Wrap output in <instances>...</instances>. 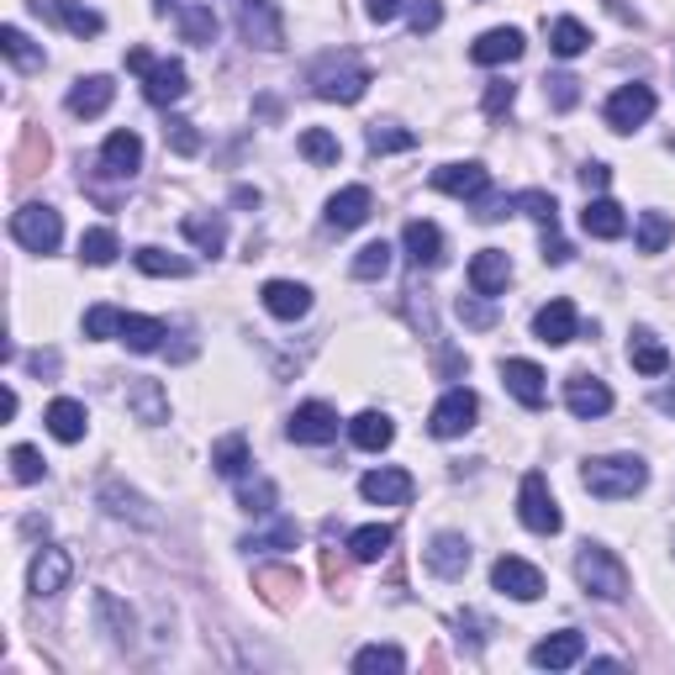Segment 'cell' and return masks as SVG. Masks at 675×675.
I'll return each mask as SVG.
<instances>
[{
    "mask_svg": "<svg viewBox=\"0 0 675 675\" xmlns=\"http://www.w3.org/2000/svg\"><path fill=\"white\" fill-rule=\"evenodd\" d=\"M428 570L443 580H459L470 570V544H464L459 533H438L433 544H428Z\"/></svg>",
    "mask_w": 675,
    "mask_h": 675,
    "instance_id": "obj_23",
    "label": "cell"
},
{
    "mask_svg": "<svg viewBox=\"0 0 675 675\" xmlns=\"http://www.w3.org/2000/svg\"><path fill=\"white\" fill-rule=\"evenodd\" d=\"M675 238V222L665 212H644L639 217V254H665Z\"/></svg>",
    "mask_w": 675,
    "mask_h": 675,
    "instance_id": "obj_43",
    "label": "cell"
},
{
    "mask_svg": "<svg viewBox=\"0 0 675 675\" xmlns=\"http://www.w3.org/2000/svg\"><path fill=\"white\" fill-rule=\"evenodd\" d=\"M254 591H259L269 607H290L296 597H301V576L286 570V565H265V570L254 576Z\"/></svg>",
    "mask_w": 675,
    "mask_h": 675,
    "instance_id": "obj_31",
    "label": "cell"
},
{
    "mask_svg": "<svg viewBox=\"0 0 675 675\" xmlns=\"http://www.w3.org/2000/svg\"><path fill=\"white\" fill-rule=\"evenodd\" d=\"M549 49H555L559 58H576V53L591 49V32H586L576 17H559V22L549 26Z\"/></svg>",
    "mask_w": 675,
    "mask_h": 675,
    "instance_id": "obj_42",
    "label": "cell"
},
{
    "mask_svg": "<svg viewBox=\"0 0 675 675\" xmlns=\"http://www.w3.org/2000/svg\"><path fill=\"white\" fill-rule=\"evenodd\" d=\"M491 586L506 591L512 602H538V597H544V576H538V565H528V559H517V555H502L496 565H491Z\"/></svg>",
    "mask_w": 675,
    "mask_h": 675,
    "instance_id": "obj_8",
    "label": "cell"
},
{
    "mask_svg": "<svg viewBox=\"0 0 675 675\" xmlns=\"http://www.w3.org/2000/svg\"><path fill=\"white\" fill-rule=\"evenodd\" d=\"M354 671H360V675H375V671L401 675V671H407V654L396 650V644H369V650L354 654Z\"/></svg>",
    "mask_w": 675,
    "mask_h": 675,
    "instance_id": "obj_41",
    "label": "cell"
},
{
    "mask_svg": "<svg viewBox=\"0 0 675 675\" xmlns=\"http://www.w3.org/2000/svg\"><path fill=\"white\" fill-rule=\"evenodd\" d=\"M580 79L576 74H549V79H544V90H549V100H555L559 111H570V106H576L580 100V90H576Z\"/></svg>",
    "mask_w": 675,
    "mask_h": 675,
    "instance_id": "obj_56",
    "label": "cell"
},
{
    "mask_svg": "<svg viewBox=\"0 0 675 675\" xmlns=\"http://www.w3.org/2000/svg\"><path fill=\"white\" fill-rule=\"evenodd\" d=\"M517 517L528 523L533 533H559L565 517H559V502L544 475H523V491H517Z\"/></svg>",
    "mask_w": 675,
    "mask_h": 675,
    "instance_id": "obj_5",
    "label": "cell"
},
{
    "mask_svg": "<svg viewBox=\"0 0 675 675\" xmlns=\"http://www.w3.org/2000/svg\"><path fill=\"white\" fill-rule=\"evenodd\" d=\"M212 470H217V475H227V481H243V475H248V438H243V433L222 438L217 449H212Z\"/></svg>",
    "mask_w": 675,
    "mask_h": 675,
    "instance_id": "obj_38",
    "label": "cell"
},
{
    "mask_svg": "<svg viewBox=\"0 0 675 675\" xmlns=\"http://www.w3.org/2000/svg\"><path fill=\"white\" fill-rule=\"evenodd\" d=\"M390 538H396V533H390L386 523H369V528H354V533H349V555L360 559V565H375V559H381V555L390 549Z\"/></svg>",
    "mask_w": 675,
    "mask_h": 675,
    "instance_id": "obj_39",
    "label": "cell"
},
{
    "mask_svg": "<svg viewBox=\"0 0 675 675\" xmlns=\"http://www.w3.org/2000/svg\"><path fill=\"white\" fill-rule=\"evenodd\" d=\"M349 438L360 443L364 454H381V449H390V438H396V422H390L386 411H360L349 422Z\"/></svg>",
    "mask_w": 675,
    "mask_h": 675,
    "instance_id": "obj_32",
    "label": "cell"
},
{
    "mask_svg": "<svg viewBox=\"0 0 675 675\" xmlns=\"http://www.w3.org/2000/svg\"><path fill=\"white\" fill-rule=\"evenodd\" d=\"M650 117H654L650 85H623V90H612V100H607V127L612 132H633V127H644Z\"/></svg>",
    "mask_w": 675,
    "mask_h": 675,
    "instance_id": "obj_9",
    "label": "cell"
},
{
    "mask_svg": "<svg viewBox=\"0 0 675 675\" xmlns=\"http://www.w3.org/2000/svg\"><path fill=\"white\" fill-rule=\"evenodd\" d=\"M544 265H570V243L559 233H544Z\"/></svg>",
    "mask_w": 675,
    "mask_h": 675,
    "instance_id": "obj_61",
    "label": "cell"
},
{
    "mask_svg": "<svg viewBox=\"0 0 675 675\" xmlns=\"http://www.w3.org/2000/svg\"><path fill=\"white\" fill-rule=\"evenodd\" d=\"M369 212H375V195L364 191V185H349V191H338L328 201V227L333 233H354V227L369 222Z\"/></svg>",
    "mask_w": 675,
    "mask_h": 675,
    "instance_id": "obj_15",
    "label": "cell"
},
{
    "mask_svg": "<svg viewBox=\"0 0 675 675\" xmlns=\"http://www.w3.org/2000/svg\"><path fill=\"white\" fill-rule=\"evenodd\" d=\"M576 580L591 591V597H602V602H623L628 597V570L623 559L602 549V544H586L576 555Z\"/></svg>",
    "mask_w": 675,
    "mask_h": 675,
    "instance_id": "obj_3",
    "label": "cell"
},
{
    "mask_svg": "<svg viewBox=\"0 0 675 675\" xmlns=\"http://www.w3.org/2000/svg\"><path fill=\"white\" fill-rule=\"evenodd\" d=\"M143 275H169V280H185L191 275V259H180V254H164V248H138L132 254Z\"/></svg>",
    "mask_w": 675,
    "mask_h": 675,
    "instance_id": "obj_44",
    "label": "cell"
},
{
    "mask_svg": "<svg viewBox=\"0 0 675 675\" xmlns=\"http://www.w3.org/2000/svg\"><path fill=\"white\" fill-rule=\"evenodd\" d=\"M407 17H411V32L422 38V32H433L443 22V6L438 0H407Z\"/></svg>",
    "mask_w": 675,
    "mask_h": 675,
    "instance_id": "obj_55",
    "label": "cell"
},
{
    "mask_svg": "<svg viewBox=\"0 0 675 675\" xmlns=\"http://www.w3.org/2000/svg\"><path fill=\"white\" fill-rule=\"evenodd\" d=\"M127 69H132V74H148V69H153V58H148V49H132V53H127Z\"/></svg>",
    "mask_w": 675,
    "mask_h": 675,
    "instance_id": "obj_63",
    "label": "cell"
},
{
    "mask_svg": "<svg viewBox=\"0 0 675 675\" xmlns=\"http://www.w3.org/2000/svg\"><path fill=\"white\" fill-rule=\"evenodd\" d=\"M164 138H169V148H174V153H185V159H191V153H201V132H195L185 117H169Z\"/></svg>",
    "mask_w": 675,
    "mask_h": 675,
    "instance_id": "obj_54",
    "label": "cell"
},
{
    "mask_svg": "<svg viewBox=\"0 0 675 675\" xmlns=\"http://www.w3.org/2000/svg\"><path fill=\"white\" fill-rule=\"evenodd\" d=\"M401 243H407V259L417 269H438L443 265V233H438L433 222H407V233H401Z\"/></svg>",
    "mask_w": 675,
    "mask_h": 675,
    "instance_id": "obj_25",
    "label": "cell"
},
{
    "mask_svg": "<svg viewBox=\"0 0 675 675\" xmlns=\"http://www.w3.org/2000/svg\"><path fill=\"white\" fill-rule=\"evenodd\" d=\"M517 206H523V212H528V217L538 222L544 233H555V227H559V206H555V195H544V191H523V195H517Z\"/></svg>",
    "mask_w": 675,
    "mask_h": 675,
    "instance_id": "obj_49",
    "label": "cell"
},
{
    "mask_svg": "<svg viewBox=\"0 0 675 675\" xmlns=\"http://www.w3.org/2000/svg\"><path fill=\"white\" fill-rule=\"evenodd\" d=\"M470 58L485 64V69H491V64H512V58H523V32H517V26H491L481 43L470 49Z\"/></svg>",
    "mask_w": 675,
    "mask_h": 675,
    "instance_id": "obj_27",
    "label": "cell"
},
{
    "mask_svg": "<svg viewBox=\"0 0 675 675\" xmlns=\"http://www.w3.org/2000/svg\"><path fill=\"white\" fill-rule=\"evenodd\" d=\"M286 433H290V443H333L338 438V411L328 407V401H307V407L290 411Z\"/></svg>",
    "mask_w": 675,
    "mask_h": 675,
    "instance_id": "obj_10",
    "label": "cell"
},
{
    "mask_svg": "<svg viewBox=\"0 0 675 675\" xmlns=\"http://www.w3.org/2000/svg\"><path fill=\"white\" fill-rule=\"evenodd\" d=\"M517 206V195H475V217L481 222H502Z\"/></svg>",
    "mask_w": 675,
    "mask_h": 675,
    "instance_id": "obj_57",
    "label": "cell"
},
{
    "mask_svg": "<svg viewBox=\"0 0 675 675\" xmlns=\"http://www.w3.org/2000/svg\"><path fill=\"white\" fill-rule=\"evenodd\" d=\"M180 227H185V238H191L201 254H222V243H227V222H222V212H191Z\"/></svg>",
    "mask_w": 675,
    "mask_h": 675,
    "instance_id": "obj_36",
    "label": "cell"
},
{
    "mask_svg": "<svg viewBox=\"0 0 675 675\" xmlns=\"http://www.w3.org/2000/svg\"><path fill=\"white\" fill-rule=\"evenodd\" d=\"M502 381H506V390L523 401L528 411H538L544 407V396H549V386H544V369L533 360H502Z\"/></svg>",
    "mask_w": 675,
    "mask_h": 675,
    "instance_id": "obj_16",
    "label": "cell"
},
{
    "mask_svg": "<svg viewBox=\"0 0 675 675\" xmlns=\"http://www.w3.org/2000/svg\"><path fill=\"white\" fill-rule=\"evenodd\" d=\"M364 143H369V153H401V148H411L417 143V132H407V127H381V121H375V127H369V132H364Z\"/></svg>",
    "mask_w": 675,
    "mask_h": 675,
    "instance_id": "obj_47",
    "label": "cell"
},
{
    "mask_svg": "<svg viewBox=\"0 0 675 675\" xmlns=\"http://www.w3.org/2000/svg\"><path fill=\"white\" fill-rule=\"evenodd\" d=\"M259 296H265V312L280 317V322H296V317L312 312V290L296 286V280H269Z\"/></svg>",
    "mask_w": 675,
    "mask_h": 675,
    "instance_id": "obj_21",
    "label": "cell"
},
{
    "mask_svg": "<svg viewBox=\"0 0 675 675\" xmlns=\"http://www.w3.org/2000/svg\"><path fill=\"white\" fill-rule=\"evenodd\" d=\"M506 280H512V259H506L502 248H481L475 259H470V286H475V296H502Z\"/></svg>",
    "mask_w": 675,
    "mask_h": 675,
    "instance_id": "obj_19",
    "label": "cell"
},
{
    "mask_svg": "<svg viewBox=\"0 0 675 675\" xmlns=\"http://www.w3.org/2000/svg\"><path fill=\"white\" fill-rule=\"evenodd\" d=\"M127 411L138 417V422H169V396L159 381H132L127 386Z\"/></svg>",
    "mask_w": 675,
    "mask_h": 675,
    "instance_id": "obj_33",
    "label": "cell"
},
{
    "mask_svg": "<svg viewBox=\"0 0 675 675\" xmlns=\"http://www.w3.org/2000/svg\"><path fill=\"white\" fill-rule=\"evenodd\" d=\"M11 238L22 243L26 254H53L64 243V217L53 206H43V201H32V206H22L11 217Z\"/></svg>",
    "mask_w": 675,
    "mask_h": 675,
    "instance_id": "obj_4",
    "label": "cell"
},
{
    "mask_svg": "<svg viewBox=\"0 0 675 675\" xmlns=\"http://www.w3.org/2000/svg\"><path fill=\"white\" fill-rule=\"evenodd\" d=\"M312 90L322 100H338V106H354V100L369 90V69H364L354 53H328L312 69Z\"/></svg>",
    "mask_w": 675,
    "mask_h": 675,
    "instance_id": "obj_2",
    "label": "cell"
},
{
    "mask_svg": "<svg viewBox=\"0 0 675 675\" xmlns=\"http://www.w3.org/2000/svg\"><path fill=\"white\" fill-rule=\"evenodd\" d=\"M43 470H49V464H43V454H38V449H26V443H17V449H11V475H17L22 485H38V481H43Z\"/></svg>",
    "mask_w": 675,
    "mask_h": 675,
    "instance_id": "obj_51",
    "label": "cell"
},
{
    "mask_svg": "<svg viewBox=\"0 0 675 675\" xmlns=\"http://www.w3.org/2000/svg\"><path fill=\"white\" fill-rule=\"evenodd\" d=\"M169 328L159 322V317H132L127 312V322H121V343L132 349V354H159L164 349Z\"/></svg>",
    "mask_w": 675,
    "mask_h": 675,
    "instance_id": "obj_35",
    "label": "cell"
},
{
    "mask_svg": "<svg viewBox=\"0 0 675 675\" xmlns=\"http://www.w3.org/2000/svg\"><path fill=\"white\" fill-rule=\"evenodd\" d=\"M580 654H586V639H580L576 628H565V633H549L544 644H533V665L538 671H570Z\"/></svg>",
    "mask_w": 675,
    "mask_h": 675,
    "instance_id": "obj_20",
    "label": "cell"
},
{
    "mask_svg": "<svg viewBox=\"0 0 675 675\" xmlns=\"http://www.w3.org/2000/svg\"><path fill=\"white\" fill-rule=\"evenodd\" d=\"M238 32L254 49H286V22H280L275 0H238Z\"/></svg>",
    "mask_w": 675,
    "mask_h": 675,
    "instance_id": "obj_6",
    "label": "cell"
},
{
    "mask_svg": "<svg viewBox=\"0 0 675 675\" xmlns=\"http://www.w3.org/2000/svg\"><path fill=\"white\" fill-rule=\"evenodd\" d=\"M512 96H517V90H512L506 79H491V90H485V117H502L506 106H512Z\"/></svg>",
    "mask_w": 675,
    "mask_h": 675,
    "instance_id": "obj_58",
    "label": "cell"
},
{
    "mask_svg": "<svg viewBox=\"0 0 675 675\" xmlns=\"http://www.w3.org/2000/svg\"><path fill=\"white\" fill-rule=\"evenodd\" d=\"M85 428H90V417H85V401H74V396H58L49 407V433L58 438V443H79L85 438Z\"/></svg>",
    "mask_w": 675,
    "mask_h": 675,
    "instance_id": "obj_30",
    "label": "cell"
},
{
    "mask_svg": "<svg viewBox=\"0 0 675 675\" xmlns=\"http://www.w3.org/2000/svg\"><path fill=\"white\" fill-rule=\"evenodd\" d=\"M628 364H633L639 375H665V369H671V349H665L650 328H639V333L628 338Z\"/></svg>",
    "mask_w": 675,
    "mask_h": 675,
    "instance_id": "obj_29",
    "label": "cell"
},
{
    "mask_svg": "<svg viewBox=\"0 0 675 675\" xmlns=\"http://www.w3.org/2000/svg\"><path fill=\"white\" fill-rule=\"evenodd\" d=\"M180 32L195 49H212L217 43V11L212 6H180Z\"/></svg>",
    "mask_w": 675,
    "mask_h": 675,
    "instance_id": "obj_37",
    "label": "cell"
},
{
    "mask_svg": "<svg viewBox=\"0 0 675 675\" xmlns=\"http://www.w3.org/2000/svg\"><path fill=\"white\" fill-rule=\"evenodd\" d=\"M475 417H481V401H475L464 386H454V390H443V401L433 407L428 433L433 438H459V433H470V428H475Z\"/></svg>",
    "mask_w": 675,
    "mask_h": 675,
    "instance_id": "obj_7",
    "label": "cell"
},
{
    "mask_svg": "<svg viewBox=\"0 0 675 675\" xmlns=\"http://www.w3.org/2000/svg\"><path fill=\"white\" fill-rule=\"evenodd\" d=\"M360 496L375 506H407L411 502V475L407 470H396V464H386V470H369L360 481Z\"/></svg>",
    "mask_w": 675,
    "mask_h": 675,
    "instance_id": "obj_14",
    "label": "cell"
},
{
    "mask_svg": "<svg viewBox=\"0 0 675 675\" xmlns=\"http://www.w3.org/2000/svg\"><path fill=\"white\" fill-rule=\"evenodd\" d=\"M565 407L576 411L580 422H591V417H607V411H612V390H607L597 375H586V369H580V375L565 381Z\"/></svg>",
    "mask_w": 675,
    "mask_h": 675,
    "instance_id": "obj_12",
    "label": "cell"
},
{
    "mask_svg": "<svg viewBox=\"0 0 675 675\" xmlns=\"http://www.w3.org/2000/svg\"><path fill=\"white\" fill-rule=\"evenodd\" d=\"M301 153H307L312 164H338V138L328 127H307V132H301Z\"/></svg>",
    "mask_w": 675,
    "mask_h": 675,
    "instance_id": "obj_50",
    "label": "cell"
},
{
    "mask_svg": "<svg viewBox=\"0 0 675 675\" xmlns=\"http://www.w3.org/2000/svg\"><path fill=\"white\" fill-rule=\"evenodd\" d=\"M143 169V138L138 132H111L106 143H100V174H111V180H132Z\"/></svg>",
    "mask_w": 675,
    "mask_h": 675,
    "instance_id": "obj_11",
    "label": "cell"
},
{
    "mask_svg": "<svg viewBox=\"0 0 675 675\" xmlns=\"http://www.w3.org/2000/svg\"><path fill=\"white\" fill-rule=\"evenodd\" d=\"M0 53H6L17 69H43V49L26 38L22 26H0Z\"/></svg>",
    "mask_w": 675,
    "mask_h": 675,
    "instance_id": "obj_40",
    "label": "cell"
},
{
    "mask_svg": "<svg viewBox=\"0 0 675 675\" xmlns=\"http://www.w3.org/2000/svg\"><path fill=\"white\" fill-rule=\"evenodd\" d=\"M485 185H491V174H485V164H443L433 169V191L443 195H459V201H475V195H485Z\"/></svg>",
    "mask_w": 675,
    "mask_h": 675,
    "instance_id": "obj_18",
    "label": "cell"
},
{
    "mask_svg": "<svg viewBox=\"0 0 675 675\" xmlns=\"http://www.w3.org/2000/svg\"><path fill=\"white\" fill-rule=\"evenodd\" d=\"M407 11V0H364V17L369 22H396Z\"/></svg>",
    "mask_w": 675,
    "mask_h": 675,
    "instance_id": "obj_60",
    "label": "cell"
},
{
    "mask_svg": "<svg viewBox=\"0 0 675 675\" xmlns=\"http://www.w3.org/2000/svg\"><path fill=\"white\" fill-rule=\"evenodd\" d=\"M74 565L64 549H43V555L32 559V570H26V586H32V597H58L64 586H69Z\"/></svg>",
    "mask_w": 675,
    "mask_h": 675,
    "instance_id": "obj_17",
    "label": "cell"
},
{
    "mask_svg": "<svg viewBox=\"0 0 675 675\" xmlns=\"http://www.w3.org/2000/svg\"><path fill=\"white\" fill-rule=\"evenodd\" d=\"M607 180H612V169H607V164H586V169H580V185H586V191H607Z\"/></svg>",
    "mask_w": 675,
    "mask_h": 675,
    "instance_id": "obj_62",
    "label": "cell"
},
{
    "mask_svg": "<svg viewBox=\"0 0 675 675\" xmlns=\"http://www.w3.org/2000/svg\"><path fill=\"white\" fill-rule=\"evenodd\" d=\"M390 269V243H364L360 254H354V280H381Z\"/></svg>",
    "mask_w": 675,
    "mask_h": 675,
    "instance_id": "obj_46",
    "label": "cell"
},
{
    "mask_svg": "<svg viewBox=\"0 0 675 675\" xmlns=\"http://www.w3.org/2000/svg\"><path fill=\"white\" fill-rule=\"evenodd\" d=\"M296 544H301V528L296 523H275L269 533H254L243 549H296Z\"/></svg>",
    "mask_w": 675,
    "mask_h": 675,
    "instance_id": "obj_52",
    "label": "cell"
},
{
    "mask_svg": "<svg viewBox=\"0 0 675 675\" xmlns=\"http://www.w3.org/2000/svg\"><path fill=\"white\" fill-rule=\"evenodd\" d=\"M100 502H106V512H111V517H127V523H138V528H153V523H159V517L148 512L143 496H138V491H127L121 481L100 485Z\"/></svg>",
    "mask_w": 675,
    "mask_h": 675,
    "instance_id": "obj_28",
    "label": "cell"
},
{
    "mask_svg": "<svg viewBox=\"0 0 675 675\" xmlns=\"http://www.w3.org/2000/svg\"><path fill=\"white\" fill-rule=\"evenodd\" d=\"M159 11H169V0H159Z\"/></svg>",
    "mask_w": 675,
    "mask_h": 675,
    "instance_id": "obj_64",
    "label": "cell"
},
{
    "mask_svg": "<svg viewBox=\"0 0 675 675\" xmlns=\"http://www.w3.org/2000/svg\"><path fill=\"white\" fill-rule=\"evenodd\" d=\"M117 100V85L106 79V74H90V79H74V90H69V117H100L106 106Z\"/></svg>",
    "mask_w": 675,
    "mask_h": 675,
    "instance_id": "obj_24",
    "label": "cell"
},
{
    "mask_svg": "<svg viewBox=\"0 0 675 675\" xmlns=\"http://www.w3.org/2000/svg\"><path fill=\"white\" fill-rule=\"evenodd\" d=\"M576 307L570 301H549V307H538V317H533V333H538V343H549V349H559V343H570L576 338Z\"/></svg>",
    "mask_w": 675,
    "mask_h": 675,
    "instance_id": "obj_26",
    "label": "cell"
},
{
    "mask_svg": "<svg viewBox=\"0 0 675 675\" xmlns=\"http://www.w3.org/2000/svg\"><path fill=\"white\" fill-rule=\"evenodd\" d=\"M38 17H53L58 26H69L74 38H100V11H90L85 0H32Z\"/></svg>",
    "mask_w": 675,
    "mask_h": 675,
    "instance_id": "obj_13",
    "label": "cell"
},
{
    "mask_svg": "<svg viewBox=\"0 0 675 675\" xmlns=\"http://www.w3.org/2000/svg\"><path fill=\"white\" fill-rule=\"evenodd\" d=\"M121 322H127V312H117V307H90V312H85V333L90 338H121Z\"/></svg>",
    "mask_w": 675,
    "mask_h": 675,
    "instance_id": "obj_53",
    "label": "cell"
},
{
    "mask_svg": "<svg viewBox=\"0 0 675 675\" xmlns=\"http://www.w3.org/2000/svg\"><path fill=\"white\" fill-rule=\"evenodd\" d=\"M459 317H464L470 328H491V322H496V312H491L485 301H475V296H464V301H459Z\"/></svg>",
    "mask_w": 675,
    "mask_h": 675,
    "instance_id": "obj_59",
    "label": "cell"
},
{
    "mask_svg": "<svg viewBox=\"0 0 675 675\" xmlns=\"http://www.w3.org/2000/svg\"><path fill=\"white\" fill-rule=\"evenodd\" d=\"M580 485L602 502H628L650 485V464L639 454H602V459H586L580 464Z\"/></svg>",
    "mask_w": 675,
    "mask_h": 675,
    "instance_id": "obj_1",
    "label": "cell"
},
{
    "mask_svg": "<svg viewBox=\"0 0 675 675\" xmlns=\"http://www.w3.org/2000/svg\"><path fill=\"white\" fill-rule=\"evenodd\" d=\"M275 481H243L238 485V506L243 512H254V517H265V512H275Z\"/></svg>",
    "mask_w": 675,
    "mask_h": 675,
    "instance_id": "obj_48",
    "label": "cell"
},
{
    "mask_svg": "<svg viewBox=\"0 0 675 675\" xmlns=\"http://www.w3.org/2000/svg\"><path fill=\"white\" fill-rule=\"evenodd\" d=\"M79 259H85V265H96V269H106L111 259H117V233H111V227H90V233L79 238Z\"/></svg>",
    "mask_w": 675,
    "mask_h": 675,
    "instance_id": "obj_45",
    "label": "cell"
},
{
    "mask_svg": "<svg viewBox=\"0 0 675 675\" xmlns=\"http://www.w3.org/2000/svg\"><path fill=\"white\" fill-rule=\"evenodd\" d=\"M185 90H191V79H185V64H174V58H164V64H153L143 74V96L153 106H174Z\"/></svg>",
    "mask_w": 675,
    "mask_h": 675,
    "instance_id": "obj_22",
    "label": "cell"
},
{
    "mask_svg": "<svg viewBox=\"0 0 675 675\" xmlns=\"http://www.w3.org/2000/svg\"><path fill=\"white\" fill-rule=\"evenodd\" d=\"M580 227H586L591 238H623V233H628V217H623V206H618V201L597 195V201L580 212Z\"/></svg>",
    "mask_w": 675,
    "mask_h": 675,
    "instance_id": "obj_34",
    "label": "cell"
}]
</instances>
